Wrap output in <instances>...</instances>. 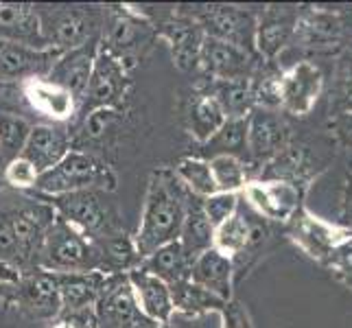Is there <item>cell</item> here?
<instances>
[{"label":"cell","mask_w":352,"mask_h":328,"mask_svg":"<svg viewBox=\"0 0 352 328\" xmlns=\"http://www.w3.org/2000/svg\"><path fill=\"white\" fill-rule=\"evenodd\" d=\"M190 197L192 195L173 171L160 168V171L151 173L140 228L138 234L133 237L140 263L151 256L157 248L179 239V230L184 223Z\"/></svg>","instance_id":"obj_1"},{"label":"cell","mask_w":352,"mask_h":328,"mask_svg":"<svg viewBox=\"0 0 352 328\" xmlns=\"http://www.w3.org/2000/svg\"><path fill=\"white\" fill-rule=\"evenodd\" d=\"M116 175L101 157L88 151L70 149L62 162H57L46 173L38 175L35 195H66L77 190H114Z\"/></svg>","instance_id":"obj_2"},{"label":"cell","mask_w":352,"mask_h":328,"mask_svg":"<svg viewBox=\"0 0 352 328\" xmlns=\"http://www.w3.org/2000/svg\"><path fill=\"white\" fill-rule=\"evenodd\" d=\"M38 270L53 274L99 272V256H96L94 241L66 223L62 217H55L42 243Z\"/></svg>","instance_id":"obj_3"},{"label":"cell","mask_w":352,"mask_h":328,"mask_svg":"<svg viewBox=\"0 0 352 328\" xmlns=\"http://www.w3.org/2000/svg\"><path fill=\"white\" fill-rule=\"evenodd\" d=\"M46 44L59 53L99 38V11L92 7L40 5L35 7Z\"/></svg>","instance_id":"obj_4"},{"label":"cell","mask_w":352,"mask_h":328,"mask_svg":"<svg viewBox=\"0 0 352 328\" xmlns=\"http://www.w3.org/2000/svg\"><path fill=\"white\" fill-rule=\"evenodd\" d=\"M33 197L46 201L57 217H62L66 223L77 228L90 241L118 234L112 208L101 199V190H77V193H66V195H53V197L35 195L33 193Z\"/></svg>","instance_id":"obj_5"},{"label":"cell","mask_w":352,"mask_h":328,"mask_svg":"<svg viewBox=\"0 0 352 328\" xmlns=\"http://www.w3.org/2000/svg\"><path fill=\"white\" fill-rule=\"evenodd\" d=\"M129 90V70L118 59L99 46L88 90L79 103L77 114L86 118L96 109H118Z\"/></svg>","instance_id":"obj_6"},{"label":"cell","mask_w":352,"mask_h":328,"mask_svg":"<svg viewBox=\"0 0 352 328\" xmlns=\"http://www.w3.org/2000/svg\"><path fill=\"white\" fill-rule=\"evenodd\" d=\"M155 38L153 24L142 14H133L131 9H118L110 20L107 33L103 35V44L107 53H112L127 70L136 64L138 55L144 46Z\"/></svg>","instance_id":"obj_7"},{"label":"cell","mask_w":352,"mask_h":328,"mask_svg":"<svg viewBox=\"0 0 352 328\" xmlns=\"http://www.w3.org/2000/svg\"><path fill=\"white\" fill-rule=\"evenodd\" d=\"M96 328H144L149 322L140 313L127 274H112L105 278V287L94 305Z\"/></svg>","instance_id":"obj_8"},{"label":"cell","mask_w":352,"mask_h":328,"mask_svg":"<svg viewBox=\"0 0 352 328\" xmlns=\"http://www.w3.org/2000/svg\"><path fill=\"white\" fill-rule=\"evenodd\" d=\"M192 18L201 24L206 38L234 44L250 53L256 44V22L245 9L230 5H208L197 14H192Z\"/></svg>","instance_id":"obj_9"},{"label":"cell","mask_w":352,"mask_h":328,"mask_svg":"<svg viewBox=\"0 0 352 328\" xmlns=\"http://www.w3.org/2000/svg\"><path fill=\"white\" fill-rule=\"evenodd\" d=\"M35 199H38V197H35ZM55 217H57L55 210L42 199L27 206V208L9 212L24 274L38 270V256H40L42 243H44L48 228L53 226Z\"/></svg>","instance_id":"obj_10"},{"label":"cell","mask_w":352,"mask_h":328,"mask_svg":"<svg viewBox=\"0 0 352 328\" xmlns=\"http://www.w3.org/2000/svg\"><path fill=\"white\" fill-rule=\"evenodd\" d=\"M153 29H155L157 38H164L168 42L173 64L179 70H190L199 64L206 33L195 18L192 16H171V18L153 24Z\"/></svg>","instance_id":"obj_11"},{"label":"cell","mask_w":352,"mask_h":328,"mask_svg":"<svg viewBox=\"0 0 352 328\" xmlns=\"http://www.w3.org/2000/svg\"><path fill=\"white\" fill-rule=\"evenodd\" d=\"M62 55L55 48H38L0 42V81H20L27 83L33 79H46L57 57Z\"/></svg>","instance_id":"obj_12"},{"label":"cell","mask_w":352,"mask_h":328,"mask_svg":"<svg viewBox=\"0 0 352 328\" xmlns=\"http://www.w3.org/2000/svg\"><path fill=\"white\" fill-rule=\"evenodd\" d=\"M99 42H101V35L79 48H72V51L62 53L46 77L51 83H55V86L70 92L72 99L77 101V105L83 101V94L88 90L92 66H94L96 53H99V46H101Z\"/></svg>","instance_id":"obj_13"},{"label":"cell","mask_w":352,"mask_h":328,"mask_svg":"<svg viewBox=\"0 0 352 328\" xmlns=\"http://www.w3.org/2000/svg\"><path fill=\"white\" fill-rule=\"evenodd\" d=\"M72 149V133L62 123H33L20 157L29 160L40 175L53 168Z\"/></svg>","instance_id":"obj_14"},{"label":"cell","mask_w":352,"mask_h":328,"mask_svg":"<svg viewBox=\"0 0 352 328\" xmlns=\"http://www.w3.org/2000/svg\"><path fill=\"white\" fill-rule=\"evenodd\" d=\"M199 66L214 81H241L250 79L254 57L245 48L214 38H206L199 55Z\"/></svg>","instance_id":"obj_15"},{"label":"cell","mask_w":352,"mask_h":328,"mask_svg":"<svg viewBox=\"0 0 352 328\" xmlns=\"http://www.w3.org/2000/svg\"><path fill=\"white\" fill-rule=\"evenodd\" d=\"M14 287V300L20 305V309L33 315H42V318H51V315L62 311L57 274L33 270L29 274H22Z\"/></svg>","instance_id":"obj_16"},{"label":"cell","mask_w":352,"mask_h":328,"mask_svg":"<svg viewBox=\"0 0 352 328\" xmlns=\"http://www.w3.org/2000/svg\"><path fill=\"white\" fill-rule=\"evenodd\" d=\"M129 287L133 291V298H136V305L140 313L153 324H171L173 318V298H171V287L164 281L147 274L140 267L131 270L127 274Z\"/></svg>","instance_id":"obj_17"},{"label":"cell","mask_w":352,"mask_h":328,"mask_svg":"<svg viewBox=\"0 0 352 328\" xmlns=\"http://www.w3.org/2000/svg\"><path fill=\"white\" fill-rule=\"evenodd\" d=\"M24 94L33 109L35 118H42V123H62L77 116V101L64 88L55 86L48 79H33L24 83Z\"/></svg>","instance_id":"obj_18"},{"label":"cell","mask_w":352,"mask_h":328,"mask_svg":"<svg viewBox=\"0 0 352 328\" xmlns=\"http://www.w3.org/2000/svg\"><path fill=\"white\" fill-rule=\"evenodd\" d=\"M0 42L38 48V51L51 48L42 35L35 5L24 3H0Z\"/></svg>","instance_id":"obj_19"},{"label":"cell","mask_w":352,"mask_h":328,"mask_svg":"<svg viewBox=\"0 0 352 328\" xmlns=\"http://www.w3.org/2000/svg\"><path fill=\"white\" fill-rule=\"evenodd\" d=\"M322 90V72L311 62H300L283 79H278L280 105L294 114H307Z\"/></svg>","instance_id":"obj_20"},{"label":"cell","mask_w":352,"mask_h":328,"mask_svg":"<svg viewBox=\"0 0 352 328\" xmlns=\"http://www.w3.org/2000/svg\"><path fill=\"white\" fill-rule=\"evenodd\" d=\"M232 270L234 267L230 256L210 248L192 261L188 281L201 287L204 291H208L214 298H219L221 302H230V296H232Z\"/></svg>","instance_id":"obj_21"},{"label":"cell","mask_w":352,"mask_h":328,"mask_svg":"<svg viewBox=\"0 0 352 328\" xmlns=\"http://www.w3.org/2000/svg\"><path fill=\"white\" fill-rule=\"evenodd\" d=\"M287 129L272 109L258 107L248 116V155L254 160H267L285 144Z\"/></svg>","instance_id":"obj_22"},{"label":"cell","mask_w":352,"mask_h":328,"mask_svg":"<svg viewBox=\"0 0 352 328\" xmlns=\"http://www.w3.org/2000/svg\"><path fill=\"white\" fill-rule=\"evenodd\" d=\"M245 197L248 201L267 219H287L298 206V190L287 184V182H270V184H261V182H250L245 184Z\"/></svg>","instance_id":"obj_23"},{"label":"cell","mask_w":352,"mask_h":328,"mask_svg":"<svg viewBox=\"0 0 352 328\" xmlns=\"http://www.w3.org/2000/svg\"><path fill=\"white\" fill-rule=\"evenodd\" d=\"M105 274L90 272V274H57L59 300H62L64 313L83 311L96 305L101 291L105 287Z\"/></svg>","instance_id":"obj_24"},{"label":"cell","mask_w":352,"mask_h":328,"mask_svg":"<svg viewBox=\"0 0 352 328\" xmlns=\"http://www.w3.org/2000/svg\"><path fill=\"white\" fill-rule=\"evenodd\" d=\"M298 16L291 7L267 9L265 18L256 24V46L265 57H276L294 38Z\"/></svg>","instance_id":"obj_25"},{"label":"cell","mask_w":352,"mask_h":328,"mask_svg":"<svg viewBox=\"0 0 352 328\" xmlns=\"http://www.w3.org/2000/svg\"><path fill=\"white\" fill-rule=\"evenodd\" d=\"M94 248H96V256H99V272L105 276L129 274L140 265L136 243L125 232L94 241Z\"/></svg>","instance_id":"obj_26"},{"label":"cell","mask_w":352,"mask_h":328,"mask_svg":"<svg viewBox=\"0 0 352 328\" xmlns=\"http://www.w3.org/2000/svg\"><path fill=\"white\" fill-rule=\"evenodd\" d=\"M138 267L147 274L160 278V281H164L171 287L175 283L188 281L192 261L186 256L184 250H182L179 241H171V243H166V245L157 248L151 256L144 259Z\"/></svg>","instance_id":"obj_27"},{"label":"cell","mask_w":352,"mask_h":328,"mask_svg":"<svg viewBox=\"0 0 352 328\" xmlns=\"http://www.w3.org/2000/svg\"><path fill=\"white\" fill-rule=\"evenodd\" d=\"M177 241L190 261H195L199 254L212 248L214 228L210 226V221L206 219V215L201 210V199H197L195 195H192L188 201L186 217H184V223H182Z\"/></svg>","instance_id":"obj_28"},{"label":"cell","mask_w":352,"mask_h":328,"mask_svg":"<svg viewBox=\"0 0 352 328\" xmlns=\"http://www.w3.org/2000/svg\"><path fill=\"white\" fill-rule=\"evenodd\" d=\"M188 129L192 133L199 144H204L206 140H210L219 127L226 123V114L223 109L217 103V99L210 92H204L192 96V101L188 105Z\"/></svg>","instance_id":"obj_29"},{"label":"cell","mask_w":352,"mask_h":328,"mask_svg":"<svg viewBox=\"0 0 352 328\" xmlns=\"http://www.w3.org/2000/svg\"><path fill=\"white\" fill-rule=\"evenodd\" d=\"M201 147V160H212L217 155H232L241 160V155L248 153V118H226L219 131L210 140H206Z\"/></svg>","instance_id":"obj_30"},{"label":"cell","mask_w":352,"mask_h":328,"mask_svg":"<svg viewBox=\"0 0 352 328\" xmlns=\"http://www.w3.org/2000/svg\"><path fill=\"white\" fill-rule=\"evenodd\" d=\"M210 94L223 109L226 118H248L254 103H256V99H254V86L250 79L217 81Z\"/></svg>","instance_id":"obj_31"},{"label":"cell","mask_w":352,"mask_h":328,"mask_svg":"<svg viewBox=\"0 0 352 328\" xmlns=\"http://www.w3.org/2000/svg\"><path fill=\"white\" fill-rule=\"evenodd\" d=\"M173 173L177 175L182 184L186 186L190 195H195L199 199H206V197L214 195V193H219L217 190L214 179H212L208 160H201V157H184V160L177 162Z\"/></svg>","instance_id":"obj_32"},{"label":"cell","mask_w":352,"mask_h":328,"mask_svg":"<svg viewBox=\"0 0 352 328\" xmlns=\"http://www.w3.org/2000/svg\"><path fill=\"white\" fill-rule=\"evenodd\" d=\"M252 243V223L239 210L228 219L226 223L214 228L212 248L219 250L226 256L241 254Z\"/></svg>","instance_id":"obj_33"},{"label":"cell","mask_w":352,"mask_h":328,"mask_svg":"<svg viewBox=\"0 0 352 328\" xmlns=\"http://www.w3.org/2000/svg\"><path fill=\"white\" fill-rule=\"evenodd\" d=\"M171 298H173V309L188 313V315H197L204 311H219L226 302H221L219 298H214L208 291H204L201 287L192 285L190 281H182L171 285Z\"/></svg>","instance_id":"obj_34"},{"label":"cell","mask_w":352,"mask_h":328,"mask_svg":"<svg viewBox=\"0 0 352 328\" xmlns=\"http://www.w3.org/2000/svg\"><path fill=\"white\" fill-rule=\"evenodd\" d=\"M33 123L18 116H0V157L7 162L20 157Z\"/></svg>","instance_id":"obj_35"},{"label":"cell","mask_w":352,"mask_h":328,"mask_svg":"<svg viewBox=\"0 0 352 328\" xmlns=\"http://www.w3.org/2000/svg\"><path fill=\"white\" fill-rule=\"evenodd\" d=\"M210 164V173L217 184V190L219 193H236L245 188V166L239 160V157L232 155H217L212 160H208Z\"/></svg>","instance_id":"obj_36"},{"label":"cell","mask_w":352,"mask_h":328,"mask_svg":"<svg viewBox=\"0 0 352 328\" xmlns=\"http://www.w3.org/2000/svg\"><path fill=\"white\" fill-rule=\"evenodd\" d=\"M0 116H18L29 123L35 118L27 94H24V83L0 81Z\"/></svg>","instance_id":"obj_37"},{"label":"cell","mask_w":352,"mask_h":328,"mask_svg":"<svg viewBox=\"0 0 352 328\" xmlns=\"http://www.w3.org/2000/svg\"><path fill=\"white\" fill-rule=\"evenodd\" d=\"M201 210L212 228H219L239 210V195L236 193H214L201 199Z\"/></svg>","instance_id":"obj_38"},{"label":"cell","mask_w":352,"mask_h":328,"mask_svg":"<svg viewBox=\"0 0 352 328\" xmlns=\"http://www.w3.org/2000/svg\"><path fill=\"white\" fill-rule=\"evenodd\" d=\"M302 31H305L307 44L326 46L337 42L342 29H339V22L331 16H311L309 20L302 22Z\"/></svg>","instance_id":"obj_39"},{"label":"cell","mask_w":352,"mask_h":328,"mask_svg":"<svg viewBox=\"0 0 352 328\" xmlns=\"http://www.w3.org/2000/svg\"><path fill=\"white\" fill-rule=\"evenodd\" d=\"M116 118L118 109H96V112L88 114L86 118H81V125L77 129V142H92L103 138L112 129Z\"/></svg>","instance_id":"obj_40"},{"label":"cell","mask_w":352,"mask_h":328,"mask_svg":"<svg viewBox=\"0 0 352 328\" xmlns=\"http://www.w3.org/2000/svg\"><path fill=\"white\" fill-rule=\"evenodd\" d=\"M38 175L40 173L35 171V166L29 160H24V157H16V160L7 162L5 166V179L16 188H35Z\"/></svg>","instance_id":"obj_41"},{"label":"cell","mask_w":352,"mask_h":328,"mask_svg":"<svg viewBox=\"0 0 352 328\" xmlns=\"http://www.w3.org/2000/svg\"><path fill=\"white\" fill-rule=\"evenodd\" d=\"M331 267L333 272L352 289V239L333 248L331 252Z\"/></svg>","instance_id":"obj_42"},{"label":"cell","mask_w":352,"mask_h":328,"mask_svg":"<svg viewBox=\"0 0 352 328\" xmlns=\"http://www.w3.org/2000/svg\"><path fill=\"white\" fill-rule=\"evenodd\" d=\"M219 313L223 318V328H252L248 313L241 309V305L226 302V305L219 309Z\"/></svg>","instance_id":"obj_43"},{"label":"cell","mask_w":352,"mask_h":328,"mask_svg":"<svg viewBox=\"0 0 352 328\" xmlns=\"http://www.w3.org/2000/svg\"><path fill=\"white\" fill-rule=\"evenodd\" d=\"M335 131L346 147H352V112H346L335 120Z\"/></svg>","instance_id":"obj_44"},{"label":"cell","mask_w":352,"mask_h":328,"mask_svg":"<svg viewBox=\"0 0 352 328\" xmlns=\"http://www.w3.org/2000/svg\"><path fill=\"white\" fill-rule=\"evenodd\" d=\"M53 328H77V324L72 322L70 318H66V315H64V320H62V322H57Z\"/></svg>","instance_id":"obj_45"},{"label":"cell","mask_w":352,"mask_h":328,"mask_svg":"<svg viewBox=\"0 0 352 328\" xmlns=\"http://www.w3.org/2000/svg\"><path fill=\"white\" fill-rule=\"evenodd\" d=\"M348 219H350V221H352V188H350V193H348Z\"/></svg>","instance_id":"obj_46"},{"label":"cell","mask_w":352,"mask_h":328,"mask_svg":"<svg viewBox=\"0 0 352 328\" xmlns=\"http://www.w3.org/2000/svg\"><path fill=\"white\" fill-rule=\"evenodd\" d=\"M144 328H171V324H166V326H162V324H149V326H144Z\"/></svg>","instance_id":"obj_47"}]
</instances>
